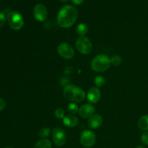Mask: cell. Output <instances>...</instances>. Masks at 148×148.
<instances>
[{"instance_id": "obj_9", "label": "cell", "mask_w": 148, "mask_h": 148, "mask_svg": "<svg viewBox=\"0 0 148 148\" xmlns=\"http://www.w3.org/2000/svg\"><path fill=\"white\" fill-rule=\"evenodd\" d=\"M87 99L90 103H96L101 98V90L97 87L91 88L87 92Z\"/></svg>"}, {"instance_id": "obj_8", "label": "cell", "mask_w": 148, "mask_h": 148, "mask_svg": "<svg viewBox=\"0 0 148 148\" xmlns=\"http://www.w3.org/2000/svg\"><path fill=\"white\" fill-rule=\"evenodd\" d=\"M33 16L39 22H43L48 17V11L46 6L43 4H38L33 9Z\"/></svg>"}, {"instance_id": "obj_13", "label": "cell", "mask_w": 148, "mask_h": 148, "mask_svg": "<svg viewBox=\"0 0 148 148\" xmlns=\"http://www.w3.org/2000/svg\"><path fill=\"white\" fill-rule=\"evenodd\" d=\"M63 124L67 127H75L78 124V119L77 117L75 116V115L65 116L64 118L63 119Z\"/></svg>"}, {"instance_id": "obj_19", "label": "cell", "mask_w": 148, "mask_h": 148, "mask_svg": "<svg viewBox=\"0 0 148 148\" xmlns=\"http://www.w3.org/2000/svg\"><path fill=\"white\" fill-rule=\"evenodd\" d=\"M51 130L49 127H43L38 132L39 137H41L42 139H46V137H48L50 134Z\"/></svg>"}, {"instance_id": "obj_14", "label": "cell", "mask_w": 148, "mask_h": 148, "mask_svg": "<svg viewBox=\"0 0 148 148\" xmlns=\"http://www.w3.org/2000/svg\"><path fill=\"white\" fill-rule=\"evenodd\" d=\"M86 93L81 88L76 86L75 89V95H74V102L75 103H80L82 102L86 98Z\"/></svg>"}, {"instance_id": "obj_17", "label": "cell", "mask_w": 148, "mask_h": 148, "mask_svg": "<svg viewBox=\"0 0 148 148\" xmlns=\"http://www.w3.org/2000/svg\"><path fill=\"white\" fill-rule=\"evenodd\" d=\"M88 32V27L85 23H80L76 27V33H77V35H79V37L80 36H85Z\"/></svg>"}, {"instance_id": "obj_3", "label": "cell", "mask_w": 148, "mask_h": 148, "mask_svg": "<svg viewBox=\"0 0 148 148\" xmlns=\"http://www.w3.org/2000/svg\"><path fill=\"white\" fill-rule=\"evenodd\" d=\"M8 24L12 29L19 30L24 25V20L23 16L17 12H10L7 16Z\"/></svg>"}, {"instance_id": "obj_27", "label": "cell", "mask_w": 148, "mask_h": 148, "mask_svg": "<svg viewBox=\"0 0 148 148\" xmlns=\"http://www.w3.org/2000/svg\"><path fill=\"white\" fill-rule=\"evenodd\" d=\"M61 1H62V2H66V1H68L69 0H60Z\"/></svg>"}, {"instance_id": "obj_28", "label": "cell", "mask_w": 148, "mask_h": 148, "mask_svg": "<svg viewBox=\"0 0 148 148\" xmlns=\"http://www.w3.org/2000/svg\"><path fill=\"white\" fill-rule=\"evenodd\" d=\"M136 148H145V147H144L143 146H138V147H137Z\"/></svg>"}, {"instance_id": "obj_15", "label": "cell", "mask_w": 148, "mask_h": 148, "mask_svg": "<svg viewBox=\"0 0 148 148\" xmlns=\"http://www.w3.org/2000/svg\"><path fill=\"white\" fill-rule=\"evenodd\" d=\"M138 127L143 131H148V115H144L139 119Z\"/></svg>"}, {"instance_id": "obj_20", "label": "cell", "mask_w": 148, "mask_h": 148, "mask_svg": "<svg viewBox=\"0 0 148 148\" xmlns=\"http://www.w3.org/2000/svg\"><path fill=\"white\" fill-rule=\"evenodd\" d=\"M111 63L114 66H119L122 63V58L119 55H115L111 58Z\"/></svg>"}, {"instance_id": "obj_21", "label": "cell", "mask_w": 148, "mask_h": 148, "mask_svg": "<svg viewBox=\"0 0 148 148\" xmlns=\"http://www.w3.org/2000/svg\"><path fill=\"white\" fill-rule=\"evenodd\" d=\"M94 82H95V85H96L97 88H101V87L103 86L104 84H105V78L101 76H97L95 78Z\"/></svg>"}, {"instance_id": "obj_23", "label": "cell", "mask_w": 148, "mask_h": 148, "mask_svg": "<svg viewBox=\"0 0 148 148\" xmlns=\"http://www.w3.org/2000/svg\"><path fill=\"white\" fill-rule=\"evenodd\" d=\"M141 141L143 144L148 145V131L145 132L141 136Z\"/></svg>"}, {"instance_id": "obj_25", "label": "cell", "mask_w": 148, "mask_h": 148, "mask_svg": "<svg viewBox=\"0 0 148 148\" xmlns=\"http://www.w3.org/2000/svg\"><path fill=\"white\" fill-rule=\"evenodd\" d=\"M6 107V102L2 98H0V111H3Z\"/></svg>"}, {"instance_id": "obj_22", "label": "cell", "mask_w": 148, "mask_h": 148, "mask_svg": "<svg viewBox=\"0 0 148 148\" xmlns=\"http://www.w3.org/2000/svg\"><path fill=\"white\" fill-rule=\"evenodd\" d=\"M54 115L55 116H56V118L59 119H64L65 116L64 111V110L61 108H56V109L55 110Z\"/></svg>"}, {"instance_id": "obj_26", "label": "cell", "mask_w": 148, "mask_h": 148, "mask_svg": "<svg viewBox=\"0 0 148 148\" xmlns=\"http://www.w3.org/2000/svg\"><path fill=\"white\" fill-rule=\"evenodd\" d=\"M72 2L75 4H77V5H79V4H82L84 1V0H71Z\"/></svg>"}, {"instance_id": "obj_24", "label": "cell", "mask_w": 148, "mask_h": 148, "mask_svg": "<svg viewBox=\"0 0 148 148\" xmlns=\"http://www.w3.org/2000/svg\"><path fill=\"white\" fill-rule=\"evenodd\" d=\"M6 22V16L4 12H0V28L4 25Z\"/></svg>"}, {"instance_id": "obj_4", "label": "cell", "mask_w": 148, "mask_h": 148, "mask_svg": "<svg viewBox=\"0 0 148 148\" xmlns=\"http://www.w3.org/2000/svg\"><path fill=\"white\" fill-rule=\"evenodd\" d=\"M76 49L82 54H89L92 50V43L86 36H80L75 43Z\"/></svg>"}, {"instance_id": "obj_7", "label": "cell", "mask_w": 148, "mask_h": 148, "mask_svg": "<svg viewBox=\"0 0 148 148\" xmlns=\"http://www.w3.org/2000/svg\"><path fill=\"white\" fill-rule=\"evenodd\" d=\"M52 140L56 146H63L66 141V134L62 128H54L52 131Z\"/></svg>"}, {"instance_id": "obj_18", "label": "cell", "mask_w": 148, "mask_h": 148, "mask_svg": "<svg viewBox=\"0 0 148 148\" xmlns=\"http://www.w3.org/2000/svg\"><path fill=\"white\" fill-rule=\"evenodd\" d=\"M67 109H68V112L70 114H76L77 113H79V108L78 107V106L77 105L76 103H71L69 104L67 107Z\"/></svg>"}, {"instance_id": "obj_12", "label": "cell", "mask_w": 148, "mask_h": 148, "mask_svg": "<svg viewBox=\"0 0 148 148\" xmlns=\"http://www.w3.org/2000/svg\"><path fill=\"white\" fill-rule=\"evenodd\" d=\"M76 86L74 85H67L64 87L63 90V95L66 100L69 101H74Z\"/></svg>"}, {"instance_id": "obj_10", "label": "cell", "mask_w": 148, "mask_h": 148, "mask_svg": "<svg viewBox=\"0 0 148 148\" xmlns=\"http://www.w3.org/2000/svg\"><path fill=\"white\" fill-rule=\"evenodd\" d=\"M95 113V107L91 103H86L82 105L79 109V114L84 119H89Z\"/></svg>"}, {"instance_id": "obj_1", "label": "cell", "mask_w": 148, "mask_h": 148, "mask_svg": "<svg viewBox=\"0 0 148 148\" xmlns=\"http://www.w3.org/2000/svg\"><path fill=\"white\" fill-rule=\"evenodd\" d=\"M77 9L72 5H65L59 10L57 14V23L61 27L69 28L72 27L77 19Z\"/></svg>"}, {"instance_id": "obj_16", "label": "cell", "mask_w": 148, "mask_h": 148, "mask_svg": "<svg viewBox=\"0 0 148 148\" xmlns=\"http://www.w3.org/2000/svg\"><path fill=\"white\" fill-rule=\"evenodd\" d=\"M34 148H52L51 143L48 139H41L36 143Z\"/></svg>"}, {"instance_id": "obj_11", "label": "cell", "mask_w": 148, "mask_h": 148, "mask_svg": "<svg viewBox=\"0 0 148 148\" xmlns=\"http://www.w3.org/2000/svg\"><path fill=\"white\" fill-rule=\"evenodd\" d=\"M103 119L100 114H94L88 119V126L90 128L92 129V130H96V129L101 127L103 124Z\"/></svg>"}, {"instance_id": "obj_5", "label": "cell", "mask_w": 148, "mask_h": 148, "mask_svg": "<svg viewBox=\"0 0 148 148\" xmlns=\"http://www.w3.org/2000/svg\"><path fill=\"white\" fill-rule=\"evenodd\" d=\"M80 143L85 147H90L96 141V135L91 130H84L80 135Z\"/></svg>"}, {"instance_id": "obj_6", "label": "cell", "mask_w": 148, "mask_h": 148, "mask_svg": "<svg viewBox=\"0 0 148 148\" xmlns=\"http://www.w3.org/2000/svg\"><path fill=\"white\" fill-rule=\"evenodd\" d=\"M57 52L62 57L66 59H71L75 56V50L70 44L62 43L58 46Z\"/></svg>"}, {"instance_id": "obj_29", "label": "cell", "mask_w": 148, "mask_h": 148, "mask_svg": "<svg viewBox=\"0 0 148 148\" xmlns=\"http://www.w3.org/2000/svg\"><path fill=\"white\" fill-rule=\"evenodd\" d=\"M5 148H12V147H5Z\"/></svg>"}, {"instance_id": "obj_2", "label": "cell", "mask_w": 148, "mask_h": 148, "mask_svg": "<svg viewBox=\"0 0 148 148\" xmlns=\"http://www.w3.org/2000/svg\"><path fill=\"white\" fill-rule=\"evenodd\" d=\"M111 65V59L104 54L98 55L91 62V68L96 72H105L109 69Z\"/></svg>"}]
</instances>
